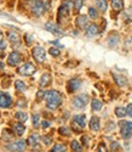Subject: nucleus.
Returning <instances> with one entry per match:
<instances>
[{
	"mask_svg": "<svg viewBox=\"0 0 132 152\" xmlns=\"http://www.w3.org/2000/svg\"><path fill=\"white\" fill-rule=\"evenodd\" d=\"M46 100V106L49 110H56L61 104H62V95L57 90H50L45 95Z\"/></svg>",
	"mask_w": 132,
	"mask_h": 152,
	"instance_id": "obj_1",
	"label": "nucleus"
},
{
	"mask_svg": "<svg viewBox=\"0 0 132 152\" xmlns=\"http://www.w3.org/2000/svg\"><path fill=\"white\" fill-rule=\"evenodd\" d=\"M32 12L36 16H41L47 9V4H45L43 0H33L30 4Z\"/></svg>",
	"mask_w": 132,
	"mask_h": 152,
	"instance_id": "obj_2",
	"label": "nucleus"
},
{
	"mask_svg": "<svg viewBox=\"0 0 132 152\" xmlns=\"http://www.w3.org/2000/svg\"><path fill=\"white\" fill-rule=\"evenodd\" d=\"M72 0H64L62 3V5L58 9V20H62L64 17H67L70 14V10H72Z\"/></svg>",
	"mask_w": 132,
	"mask_h": 152,
	"instance_id": "obj_3",
	"label": "nucleus"
},
{
	"mask_svg": "<svg viewBox=\"0 0 132 152\" xmlns=\"http://www.w3.org/2000/svg\"><path fill=\"white\" fill-rule=\"evenodd\" d=\"M86 125V119H85V116L84 115H78L73 118V122H72V128L75 130V132H81Z\"/></svg>",
	"mask_w": 132,
	"mask_h": 152,
	"instance_id": "obj_4",
	"label": "nucleus"
},
{
	"mask_svg": "<svg viewBox=\"0 0 132 152\" xmlns=\"http://www.w3.org/2000/svg\"><path fill=\"white\" fill-rule=\"evenodd\" d=\"M119 125H120V133L124 139H128L132 136V122L123 121L119 123Z\"/></svg>",
	"mask_w": 132,
	"mask_h": 152,
	"instance_id": "obj_5",
	"label": "nucleus"
},
{
	"mask_svg": "<svg viewBox=\"0 0 132 152\" xmlns=\"http://www.w3.org/2000/svg\"><path fill=\"white\" fill-rule=\"evenodd\" d=\"M32 54H33V57L36 62L39 63H43L46 58V54H45V50L41 48V46H35L33 50H32Z\"/></svg>",
	"mask_w": 132,
	"mask_h": 152,
	"instance_id": "obj_6",
	"label": "nucleus"
},
{
	"mask_svg": "<svg viewBox=\"0 0 132 152\" xmlns=\"http://www.w3.org/2000/svg\"><path fill=\"white\" fill-rule=\"evenodd\" d=\"M35 71H36L35 66L33 65V63H30V62L24 63V65H22L18 68V73L22 74V75H32V74L35 73Z\"/></svg>",
	"mask_w": 132,
	"mask_h": 152,
	"instance_id": "obj_7",
	"label": "nucleus"
},
{
	"mask_svg": "<svg viewBox=\"0 0 132 152\" xmlns=\"http://www.w3.org/2000/svg\"><path fill=\"white\" fill-rule=\"evenodd\" d=\"M87 102H88V95L86 94H81L73 100V105L75 108H84L87 105Z\"/></svg>",
	"mask_w": 132,
	"mask_h": 152,
	"instance_id": "obj_8",
	"label": "nucleus"
},
{
	"mask_svg": "<svg viewBox=\"0 0 132 152\" xmlns=\"http://www.w3.org/2000/svg\"><path fill=\"white\" fill-rule=\"evenodd\" d=\"M12 105V97L0 91V108H9Z\"/></svg>",
	"mask_w": 132,
	"mask_h": 152,
	"instance_id": "obj_9",
	"label": "nucleus"
},
{
	"mask_svg": "<svg viewBox=\"0 0 132 152\" xmlns=\"http://www.w3.org/2000/svg\"><path fill=\"white\" fill-rule=\"evenodd\" d=\"M25 141L24 140H17L15 142H12L11 145H9V150L12 152H23L25 150Z\"/></svg>",
	"mask_w": 132,
	"mask_h": 152,
	"instance_id": "obj_10",
	"label": "nucleus"
},
{
	"mask_svg": "<svg viewBox=\"0 0 132 152\" xmlns=\"http://www.w3.org/2000/svg\"><path fill=\"white\" fill-rule=\"evenodd\" d=\"M81 86V80L80 79H78V78H73L68 82L67 84V89L69 93H74L76 90H79V88Z\"/></svg>",
	"mask_w": 132,
	"mask_h": 152,
	"instance_id": "obj_11",
	"label": "nucleus"
},
{
	"mask_svg": "<svg viewBox=\"0 0 132 152\" xmlns=\"http://www.w3.org/2000/svg\"><path fill=\"white\" fill-rule=\"evenodd\" d=\"M21 55L17 53V51H14L9 55V58H7V65L9 66H17L18 63L21 62Z\"/></svg>",
	"mask_w": 132,
	"mask_h": 152,
	"instance_id": "obj_12",
	"label": "nucleus"
},
{
	"mask_svg": "<svg viewBox=\"0 0 132 152\" xmlns=\"http://www.w3.org/2000/svg\"><path fill=\"white\" fill-rule=\"evenodd\" d=\"M45 28H46L50 33L55 34V35H63V32L56 26L55 23H52V22H47V23L45 24Z\"/></svg>",
	"mask_w": 132,
	"mask_h": 152,
	"instance_id": "obj_13",
	"label": "nucleus"
},
{
	"mask_svg": "<svg viewBox=\"0 0 132 152\" xmlns=\"http://www.w3.org/2000/svg\"><path fill=\"white\" fill-rule=\"evenodd\" d=\"M87 22H88V20H87V16H85V15L79 16V17L75 20L76 27H78V28H80V29H84V28L87 27Z\"/></svg>",
	"mask_w": 132,
	"mask_h": 152,
	"instance_id": "obj_14",
	"label": "nucleus"
},
{
	"mask_svg": "<svg viewBox=\"0 0 132 152\" xmlns=\"http://www.w3.org/2000/svg\"><path fill=\"white\" fill-rule=\"evenodd\" d=\"M7 38H9V40H10L11 44H17V43L21 42V35L15 31L9 32L7 33Z\"/></svg>",
	"mask_w": 132,
	"mask_h": 152,
	"instance_id": "obj_15",
	"label": "nucleus"
},
{
	"mask_svg": "<svg viewBox=\"0 0 132 152\" xmlns=\"http://www.w3.org/2000/svg\"><path fill=\"white\" fill-rule=\"evenodd\" d=\"M39 136L36 135V134H32L29 137H28V144H29V146L32 147V148H38L39 147Z\"/></svg>",
	"mask_w": 132,
	"mask_h": 152,
	"instance_id": "obj_16",
	"label": "nucleus"
},
{
	"mask_svg": "<svg viewBox=\"0 0 132 152\" xmlns=\"http://www.w3.org/2000/svg\"><path fill=\"white\" fill-rule=\"evenodd\" d=\"M98 34V27L96 26V24H88V26L86 27V35L87 37H95Z\"/></svg>",
	"mask_w": 132,
	"mask_h": 152,
	"instance_id": "obj_17",
	"label": "nucleus"
},
{
	"mask_svg": "<svg viewBox=\"0 0 132 152\" xmlns=\"http://www.w3.org/2000/svg\"><path fill=\"white\" fill-rule=\"evenodd\" d=\"M90 129L92 132H98L99 130V118L94 116L90 121Z\"/></svg>",
	"mask_w": 132,
	"mask_h": 152,
	"instance_id": "obj_18",
	"label": "nucleus"
},
{
	"mask_svg": "<svg viewBox=\"0 0 132 152\" xmlns=\"http://www.w3.org/2000/svg\"><path fill=\"white\" fill-rule=\"evenodd\" d=\"M50 83H51V75H50L49 73H44V74L41 75L40 80H39V85H40V88H45V86H47Z\"/></svg>",
	"mask_w": 132,
	"mask_h": 152,
	"instance_id": "obj_19",
	"label": "nucleus"
},
{
	"mask_svg": "<svg viewBox=\"0 0 132 152\" xmlns=\"http://www.w3.org/2000/svg\"><path fill=\"white\" fill-rule=\"evenodd\" d=\"M112 7L115 11H121L124 9V1L123 0H112Z\"/></svg>",
	"mask_w": 132,
	"mask_h": 152,
	"instance_id": "obj_20",
	"label": "nucleus"
},
{
	"mask_svg": "<svg viewBox=\"0 0 132 152\" xmlns=\"http://www.w3.org/2000/svg\"><path fill=\"white\" fill-rule=\"evenodd\" d=\"M114 80L119 86H125L127 84V79L123 75H119V74H114Z\"/></svg>",
	"mask_w": 132,
	"mask_h": 152,
	"instance_id": "obj_21",
	"label": "nucleus"
},
{
	"mask_svg": "<svg viewBox=\"0 0 132 152\" xmlns=\"http://www.w3.org/2000/svg\"><path fill=\"white\" fill-rule=\"evenodd\" d=\"M14 130H15V133H16L18 136H21V135H23V133L25 132V126L20 122V123H17V124L14 125Z\"/></svg>",
	"mask_w": 132,
	"mask_h": 152,
	"instance_id": "obj_22",
	"label": "nucleus"
},
{
	"mask_svg": "<svg viewBox=\"0 0 132 152\" xmlns=\"http://www.w3.org/2000/svg\"><path fill=\"white\" fill-rule=\"evenodd\" d=\"M119 43V35L116 34V33H112L110 35H109V40H108V44L112 46V48H114L116 44Z\"/></svg>",
	"mask_w": 132,
	"mask_h": 152,
	"instance_id": "obj_23",
	"label": "nucleus"
},
{
	"mask_svg": "<svg viewBox=\"0 0 132 152\" xmlns=\"http://www.w3.org/2000/svg\"><path fill=\"white\" fill-rule=\"evenodd\" d=\"M96 6H97L98 10H101L102 12H104L105 10H107V6H108L107 0H96Z\"/></svg>",
	"mask_w": 132,
	"mask_h": 152,
	"instance_id": "obj_24",
	"label": "nucleus"
},
{
	"mask_svg": "<svg viewBox=\"0 0 132 152\" xmlns=\"http://www.w3.org/2000/svg\"><path fill=\"white\" fill-rule=\"evenodd\" d=\"M91 106H92V110H94V111H101L102 107H103V104H102V101H99L97 99H94V100H92Z\"/></svg>",
	"mask_w": 132,
	"mask_h": 152,
	"instance_id": "obj_25",
	"label": "nucleus"
},
{
	"mask_svg": "<svg viewBox=\"0 0 132 152\" xmlns=\"http://www.w3.org/2000/svg\"><path fill=\"white\" fill-rule=\"evenodd\" d=\"M70 147H72V150H73L74 152H83V146H81V144H79V141H76V140H73V141H72Z\"/></svg>",
	"mask_w": 132,
	"mask_h": 152,
	"instance_id": "obj_26",
	"label": "nucleus"
},
{
	"mask_svg": "<svg viewBox=\"0 0 132 152\" xmlns=\"http://www.w3.org/2000/svg\"><path fill=\"white\" fill-rule=\"evenodd\" d=\"M15 86H16V89L20 90V91H25L27 90V85H25V83L23 80H16Z\"/></svg>",
	"mask_w": 132,
	"mask_h": 152,
	"instance_id": "obj_27",
	"label": "nucleus"
},
{
	"mask_svg": "<svg viewBox=\"0 0 132 152\" xmlns=\"http://www.w3.org/2000/svg\"><path fill=\"white\" fill-rule=\"evenodd\" d=\"M126 108H124V107H120V106H119V107H116L115 108V115L119 117V118H123V117H125L126 116Z\"/></svg>",
	"mask_w": 132,
	"mask_h": 152,
	"instance_id": "obj_28",
	"label": "nucleus"
},
{
	"mask_svg": "<svg viewBox=\"0 0 132 152\" xmlns=\"http://www.w3.org/2000/svg\"><path fill=\"white\" fill-rule=\"evenodd\" d=\"M15 117H16V119H17L18 122H21V123H23V122H25V121L28 119L27 113H24V112H17L16 115H15Z\"/></svg>",
	"mask_w": 132,
	"mask_h": 152,
	"instance_id": "obj_29",
	"label": "nucleus"
},
{
	"mask_svg": "<svg viewBox=\"0 0 132 152\" xmlns=\"http://www.w3.org/2000/svg\"><path fill=\"white\" fill-rule=\"evenodd\" d=\"M65 151H67V147H65L64 145H62V144H57V145H55L54 147L51 148L50 152H65Z\"/></svg>",
	"mask_w": 132,
	"mask_h": 152,
	"instance_id": "obj_30",
	"label": "nucleus"
},
{
	"mask_svg": "<svg viewBox=\"0 0 132 152\" xmlns=\"http://www.w3.org/2000/svg\"><path fill=\"white\" fill-rule=\"evenodd\" d=\"M58 133L62 135V136H69L70 135V129L68 126H61L58 129Z\"/></svg>",
	"mask_w": 132,
	"mask_h": 152,
	"instance_id": "obj_31",
	"label": "nucleus"
},
{
	"mask_svg": "<svg viewBox=\"0 0 132 152\" xmlns=\"http://www.w3.org/2000/svg\"><path fill=\"white\" fill-rule=\"evenodd\" d=\"M120 144L119 142H116V141H114V142H112L110 144V152H119L120 151Z\"/></svg>",
	"mask_w": 132,
	"mask_h": 152,
	"instance_id": "obj_32",
	"label": "nucleus"
},
{
	"mask_svg": "<svg viewBox=\"0 0 132 152\" xmlns=\"http://www.w3.org/2000/svg\"><path fill=\"white\" fill-rule=\"evenodd\" d=\"M88 16H90L92 20L97 18V16H98L97 10H96V9H94V7H90V9H88Z\"/></svg>",
	"mask_w": 132,
	"mask_h": 152,
	"instance_id": "obj_33",
	"label": "nucleus"
},
{
	"mask_svg": "<svg viewBox=\"0 0 132 152\" xmlns=\"http://www.w3.org/2000/svg\"><path fill=\"white\" fill-rule=\"evenodd\" d=\"M33 125L34 128H39V125H40V117H39V115H33Z\"/></svg>",
	"mask_w": 132,
	"mask_h": 152,
	"instance_id": "obj_34",
	"label": "nucleus"
},
{
	"mask_svg": "<svg viewBox=\"0 0 132 152\" xmlns=\"http://www.w3.org/2000/svg\"><path fill=\"white\" fill-rule=\"evenodd\" d=\"M3 137L5 139V140H10V139H12L14 136H12V133L9 129H4L3 130Z\"/></svg>",
	"mask_w": 132,
	"mask_h": 152,
	"instance_id": "obj_35",
	"label": "nucleus"
},
{
	"mask_svg": "<svg viewBox=\"0 0 132 152\" xmlns=\"http://www.w3.org/2000/svg\"><path fill=\"white\" fill-rule=\"evenodd\" d=\"M74 9L78 11V10H80L81 7H83V5H84V0H74Z\"/></svg>",
	"mask_w": 132,
	"mask_h": 152,
	"instance_id": "obj_36",
	"label": "nucleus"
},
{
	"mask_svg": "<svg viewBox=\"0 0 132 152\" xmlns=\"http://www.w3.org/2000/svg\"><path fill=\"white\" fill-rule=\"evenodd\" d=\"M50 55H52V56H58L59 55V49H57V48H50Z\"/></svg>",
	"mask_w": 132,
	"mask_h": 152,
	"instance_id": "obj_37",
	"label": "nucleus"
},
{
	"mask_svg": "<svg viewBox=\"0 0 132 152\" xmlns=\"http://www.w3.org/2000/svg\"><path fill=\"white\" fill-rule=\"evenodd\" d=\"M45 95H46V93H44L43 90H40V91H38V94H36V99L41 101L43 99H45Z\"/></svg>",
	"mask_w": 132,
	"mask_h": 152,
	"instance_id": "obj_38",
	"label": "nucleus"
},
{
	"mask_svg": "<svg viewBox=\"0 0 132 152\" xmlns=\"http://www.w3.org/2000/svg\"><path fill=\"white\" fill-rule=\"evenodd\" d=\"M25 42H27V45H30L32 43H33V35H30V34H25Z\"/></svg>",
	"mask_w": 132,
	"mask_h": 152,
	"instance_id": "obj_39",
	"label": "nucleus"
},
{
	"mask_svg": "<svg viewBox=\"0 0 132 152\" xmlns=\"http://www.w3.org/2000/svg\"><path fill=\"white\" fill-rule=\"evenodd\" d=\"M126 112H127V115H128L130 117H132V104H130V105H127V108H126Z\"/></svg>",
	"mask_w": 132,
	"mask_h": 152,
	"instance_id": "obj_40",
	"label": "nucleus"
},
{
	"mask_svg": "<svg viewBox=\"0 0 132 152\" xmlns=\"http://www.w3.org/2000/svg\"><path fill=\"white\" fill-rule=\"evenodd\" d=\"M98 152H108V151H107V148H105V146L103 144H101L99 147H98Z\"/></svg>",
	"mask_w": 132,
	"mask_h": 152,
	"instance_id": "obj_41",
	"label": "nucleus"
},
{
	"mask_svg": "<svg viewBox=\"0 0 132 152\" xmlns=\"http://www.w3.org/2000/svg\"><path fill=\"white\" fill-rule=\"evenodd\" d=\"M41 126H43V128H49V126H50V122L43 121V122H41Z\"/></svg>",
	"mask_w": 132,
	"mask_h": 152,
	"instance_id": "obj_42",
	"label": "nucleus"
},
{
	"mask_svg": "<svg viewBox=\"0 0 132 152\" xmlns=\"http://www.w3.org/2000/svg\"><path fill=\"white\" fill-rule=\"evenodd\" d=\"M43 140L45 141L46 145H50V144H51V139H47L46 136H43Z\"/></svg>",
	"mask_w": 132,
	"mask_h": 152,
	"instance_id": "obj_43",
	"label": "nucleus"
},
{
	"mask_svg": "<svg viewBox=\"0 0 132 152\" xmlns=\"http://www.w3.org/2000/svg\"><path fill=\"white\" fill-rule=\"evenodd\" d=\"M6 48V43H5V40L3 39V40H0V49H5Z\"/></svg>",
	"mask_w": 132,
	"mask_h": 152,
	"instance_id": "obj_44",
	"label": "nucleus"
},
{
	"mask_svg": "<svg viewBox=\"0 0 132 152\" xmlns=\"http://www.w3.org/2000/svg\"><path fill=\"white\" fill-rule=\"evenodd\" d=\"M4 67V63L3 62H0V68H3Z\"/></svg>",
	"mask_w": 132,
	"mask_h": 152,
	"instance_id": "obj_45",
	"label": "nucleus"
}]
</instances>
